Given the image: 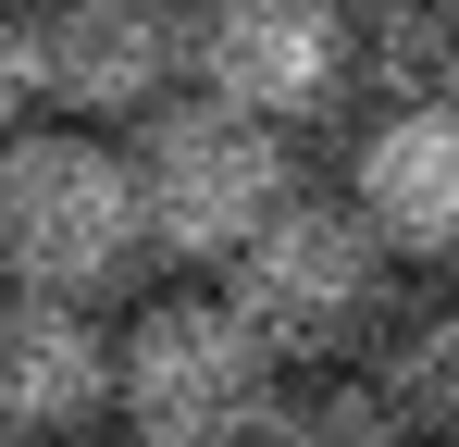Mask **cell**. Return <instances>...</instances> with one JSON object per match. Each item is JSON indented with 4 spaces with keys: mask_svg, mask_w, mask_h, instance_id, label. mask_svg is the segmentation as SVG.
I'll use <instances>...</instances> for the list:
<instances>
[{
    "mask_svg": "<svg viewBox=\"0 0 459 447\" xmlns=\"http://www.w3.org/2000/svg\"><path fill=\"white\" fill-rule=\"evenodd\" d=\"M137 274H150V199H137L125 137L50 125V112L25 137H0V286L100 311Z\"/></svg>",
    "mask_w": 459,
    "mask_h": 447,
    "instance_id": "6da1fadb",
    "label": "cell"
},
{
    "mask_svg": "<svg viewBox=\"0 0 459 447\" xmlns=\"http://www.w3.org/2000/svg\"><path fill=\"white\" fill-rule=\"evenodd\" d=\"M286 398V361L224 286H161L112 336V423L137 447H248Z\"/></svg>",
    "mask_w": 459,
    "mask_h": 447,
    "instance_id": "7a4b0ae2",
    "label": "cell"
},
{
    "mask_svg": "<svg viewBox=\"0 0 459 447\" xmlns=\"http://www.w3.org/2000/svg\"><path fill=\"white\" fill-rule=\"evenodd\" d=\"M224 298L261 323V348L286 372H335V361H373V336L397 323V249L360 224V199L299 187L286 212L248 236V261L224 274Z\"/></svg>",
    "mask_w": 459,
    "mask_h": 447,
    "instance_id": "3957f363",
    "label": "cell"
},
{
    "mask_svg": "<svg viewBox=\"0 0 459 447\" xmlns=\"http://www.w3.org/2000/svg\"><path fill=\"white\" fill-rule=\"evenodd\" d=\"M125 162H137V199H150V261H174V274H236L248 261V236L299 199V137H273V125H248V112H224V100H161L150 125L125 137Z\"/></svg>",
    "mask_w": 459,
    "mask_h": 447,
    "instance_id": "277c9868",
    "label": "cell"
},
{
    "mask_svg": "<svg viewBox=\"0 0 459 447\" xmlns=\"http://www.w3.org/2000/svg\"><path fill=\"white\" fill-rule=\"evenodd\" d=\"M186 87L299 137L348 112L360 87V13L348 0H186Z\"/></svg>",
    "mask_w": 459,
    "mask_h": 447,
    "instance_id": "5b68a950",
    "label": "cell"
},
{
    "mask_svg": "<svg viewBox=\"0 0 459 447\" xmlns=\"http://www.w3.org/2000/svg\"><path fill=\"white\" fill-rule=\"evenodd\" d=\"M38 25V112L50 125H150L186 100V0H25Z\"/></svg>",
    "mask_w": 459,
    "mask_h": 447,
    "instance_id": "8992f818",
    "label": "cell"
},
{
    "mask_svg": "<svg viewBox=\"0 0 459 447\" xmlns=\"http://www.w3.org/2000/svg\"><path fill=\"white\" fill-rule=\"evenodd\" d=\"M100 423H112V323L75 298L0 286V435L75 447Z\"/></svg>",
    "mask_w": 459,
    "mask_h": 447,
    "instance_id": "52a82bcc",
    "label": "cell"
},
{
    "mask_svg": "<svg viewBox=\"0 0 459 447\" xmlns=\"http://www.w3.org/2000/svg\"><path fill=\"white\" fill-rule=\"evenodd\" d=\"M348 199L397 261L447 274L459 261V112L447 100H410V112H373L360 125V162H348Z\"/></svg>",
    "mask_w": 459,
    "mask_h": 447,
    "instance_id": "ba28073f",
    "label": "cell"
},
{
    "mask_svg": "<svg viewBox=\"0 0 459 447\" xmlns=\"http://www.w3.org/2000/svg\"><path fill=\"white\" fill-rule=\"evenodd\" d=\"M360 385L397 410L410 447H459V286L397 298V323L373 336V372H360Z\"/></svg>",
    "mask_w": 459,
    "mask_h": 447,
    "instance_id": "9c48e42d",
    "label": "cell"
},
{
    "mask_svg": "<svg viewBox=\"0 0 459 447\" xmlns=\"http://www.w3.org/2000/svg\"><path fill=\"white\" fill-rule=\"evenodd\" d=\"M248 447H410V435H397V410H385L360 372H310V385L273 398V423Z\"/></svg>",
    "mask_w": 459,
    "mask_h": 447,
    "instance_id": "30bf717a",
    "label": "cell"
},
{
    "mask_svg": "<svg viewBox=\"0 0 459 447\" xmlns=\"http://www.w3.org/2000/svg\"><path fill=\"white\" fill-rule=\"evenodd\" d=\"M38 125V25H25V0H0V137H25Z\"/></svg>",
    "mask_w": 459,
    "mask_h": 447,
    "instance_id": "8fae6325",
    "label": "cell"
},
{
    "mask_svg": "<svg viewBox=\"0 0 459 447\" xmlns=\"http://www.w3.org/2000/svg\"><path fill=\"white\" fill-rule=\"evenodd\" d=\"M435 100L459 112V13H447V63H435Z\"/></svg>",
    "mask_w": 459,
    "mask_h": 447,
    "instance_id": "7c38bea8",
    "label": "cell"
},
{
    "mask_svg": "<svg viewBox=\"0 0 459 447\" xmlns=\"http://www.w3.org/2000/svg\"><path fill=\"white\" fill-rule=\"evenodd\" d=\"M422 13H459V0H422Z\"/></svg>",
    "mask_w": 459,
    "mask_h": 447,
    "instance_id": "4fadbf2b",
    "label": "cell"
},
{
    "mask_svg": "<svg viewBox=\"0 0 459 447\" xmlns=\"http://www.w3.org/2000/svg\"><path fill=\"white\" fill-rule=\"evenodd\" d=\"M0 447H38V435H0Z\"/></svg>",
    "mask_w": 459,
    "mask_h": 447,
    "instance_id": "5bb4252c",
    "label": "cell"
},
{
    "mask_svg": "<svg viewBox=\"0 0 459 447\" xmlns=\"http://www.w3.org/2000/svg\"><path fill=\"white\" fill-rule=\"evenodd\" d=\"M112 447H137V435H112Z\"/></svg>",
    "mask_w": 459,
    "mask_h": 447,
    "instance_id": "9a60e30c",
    "label": "cell"
}]
</instances>
